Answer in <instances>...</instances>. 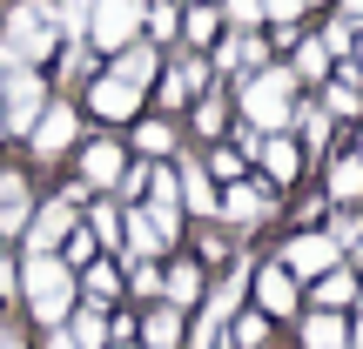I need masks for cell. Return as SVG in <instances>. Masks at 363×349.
Masks as SVG:
<instances>
[{
	"label": "cell",
	"instance_id": "1",
	"mask_svg": "<svg viewBox=\"0 0 363 349\" xmlns=\"http://www.w3.org/2000/svg\"><path fill=\"white\" fill-rule=\"evenodd\" d=\"M61 47V21H54V0H21L0 27V67H40Z\"/></svg>",
	"mask_w": 363,
	"mask_h": 349
},
{
	"label": "cell",
	"instance_id": "2",
	"mask_svg": "<svg viewBox=\"0 0 363 349\" xmlns=\"http://www.w3.org/2000/svg\"><path fill=\"white\" fill-rule=\"evenodd\" d=\"M242 115H249V128L283 135L289 115H296V67H269L262 61L256 74L242 81Z\"/></svg>",
	"mask_w": 363,
	"mask_h": 349
},
{
	"label": "cell",
	"instance_id": "3",
	"mask_svg": "<svg viewBox=\"0 0 363 349\" xmlns=\"http://www.w3.org/2000/svg\"><path fill=\"white\" fill-rule=\"evenodd\" d=\"M21 289H27V309L40 316L48 329H61L67 316H74V269H67L61 256H27V269H21Z\"/></svg>",
	"mask_w": 363,
	"mask_h": 349
},
{
	"label": "cell",
	"instance_id": "4",
	"mask_svg": "<svg viewBox=\"0 0 363 349\" xmlns=\"http://www.w3.org/2000/svg\"><path fill=\"white\" fill-rule=\"evenodd\" d=\"M40 108H48L40 67H0V121H7V135H27L40 121Z\"/></svg>",
	"mask_w": 363,
	"mask_h": 349
},
{
	"label": "cell",
	"instance_id": "5",
	"mask_svg": "<svg viewBox=\"0 0 363 349\" xmlns=\"http://www.w3.org/2000/svg\"><path fill=\"white\" fill-rule=\"evenodd\" d=\"M142 7L148 0H94L88 7V47L94 54H121L128 40H142Z\"/></svg>",
	"mask_w": 363,
	"mask_h": 349
},
{
	"label": "cell",
	"instance_id": "6",
	"mask_svg": "<svg viewBox=\"0 0 363 349\" xmlns=\"http://www.w3.org/2000/svg\"><path fill=\"white\" fill-rule=\"evenodd\" d=\"M121 242H128V262H155L162 248L175 242V215H162V208H135V215H121Z\"/></svg>",
	"mask_w": 363,
	"mask_h": 349
},
{
	"label": "cell",
	"instance_id": "7",
	"mask_svg": "<svg viewBox=\"0 0 363 349\" xmlns=\"http://www.w3.org/2000/svg\"><path fill=\"white\" fill-rule=\"evenodd\" d=\"M343 262V248L330 242V235H296V242L283 248V269L296 275V282H316V275H330Z\"/></svg>",
	"mask_w": 363,
	"mask_h": 349
},
{
	"label": "cell",
	"instance_id": "8",
	"mask_svg": "<svg viewBox=\"0 0 363 349\" xmlns=\"http://www.w3.org/2000/svg\"><path fill=\"white\" fill-rule=\"evenodd\" d=\"M88 108H94L101 121H128L135 108H142V88L121 81V74H94V81H88Z\"/></svg>",
	"mask_w": 363,
	"mask_h": 349
},
{
	"label": "cell",
	"instance_id": "9",
	"mask_svg": "<svg viewBox=\"0 0 363 349\" xmlns=\"http://www.w3.org/2000/svg\"><path fill=\"white\" fill-rule=\"evenodd\" d=\"M67 229H74V208L54 195L40 215H27V256H54V248L67 242Z\"/></svg>",
	"mask_w": 363,
	"mask_h": 349
},
{
	"label": "cell",
	"instance_id": "10",
	"mask_svg": "<svg viewBox=\"0 0 363 349\" xmlns=\"http://www.w3.org/2000/svg\"><path fill=\"white\" fill-rule=\"evenodd\" d=\"M74 135H81L74 108H67V101H48V108H40V121L27 128V142H34V155H61V148L74 142Z\"/></svg>",
	"mask_w": 363,
	"mask_h": 349
},
{
	"label": "cell",
	"instance_id": "11",
	"mask_svg": "<svg viewBox=\"0 0 363 349\" xmlns=\"http://www.w3.org/2000/svg\"><path fill=\"white\" fill-rule=\"evenodd\" d=\"M121 168H128V161H121V148L115 142H108V135H101V142H88V155H81V181H88V188H115V181H121Z\"/></svg>",
	"mask_w": 363,
	"mask_h": 349
},
{
	"label": "cell",
	"instance_id": "12",
	"mask_svg": "<svg viewBox=\"0 0 363 349\" xmlns=\"http://www.w3.org/2000/svg\"><path fill=\"white\" fill-rule=\"evenodd\" d=\"M27 215H34V195H27V175H0V235H21Z\"/></svg>",
	"mask_w": 363,
	"mask_h": 349
},
{
	"label": "cell",
	"instance_id": "13",
	"mask_svg": "<svg viewBox=\"0 0 363 349\" xmlns=\"http://www.w3.org/2000/svg\"><path fill=\"white\" fill-rule=\"evenodd\" d=\"M222 215H229V222H262V215H269V208H276V195L269 188H256V181H235V188L229 195H222Z\"/></svg>",
	"mask_w": 363,
	"mask_h": 349
},
{
	"label": "cell",
	"instance_id": "14",
	"mask_svg": "<svg viewBox=\"0 0 363 349\" xmlns=\"http://www.w3.org/2000/svg\"><path fill=\"white\" fill-rule=\"evenodd\" d=\"M202 88H208V61L202 54H182V61L169 67V81H162V101H195Z\"/></svg>",
	"mask_w": 363,
	"mask_h": 349
},
{
	"label": "cell",
	"instance_id": "15",
	"mask_svg": "<svg viewBox=\"0 0 363 349\" xmlns=\"http://www.w3.org/2000/svg\"><path fill=\"white\" fill-rule=\"evenodd\" d=\"M249 282H256V296H262V309H269V316H289V309H296V275H289L283 262L262 269V275H249Z\"/></svg>",
	"mask_w": 363,
	"mask_h": 349
},
{
	"label": "cell",
	"instance_id": "16",
	"mask_svg": "<svg viewBox=\"0 0 363 349\" xmlns=\"http://www.w3.org/2000/svg\"><path fill=\"white\" fill-rule=\"evenodd\" d=\"M242 289H249V275H242V269H235V275H222V282L208 289V302H202V323H208V329H222L235 309H242Z\"/></svg>",
	"mask_w": 363,
	"mask_h": 349
},
{
	"label": "cell",
	"instance_id": "17",
	"mask_svg": "<svg viewBox=\"0 0 363 349\" xmlns=\"http://www.w3.org/2000/svg\"><path fill=\"white\" fill-rule=\"evenodd\" d=\"M269 61V47H262V34H235L216 47V67H235V74H256V67Z\"/></svg>",
	"mask_w": 363,
	"mask_h": 349
},
{
	"label": "cell",
	"instance_id": "18",
	"mask_svg": "<svg viewBox=\"0 0 363 349\" xmlns=\"http://www.w3.org/2000/svg\"><path fill=\"white\" fill-rule=\"evenodd\" d=\"M155 47H148V40H128V47L115 54V67H108V74H121V81H135V88H148V81H155Z\"/></svg>",
	"mask_w": 363,
	"mask_h": 349
},
{
	"label": "cell",
	"instance_id": "19",
	"mask_svg": "<svg viewBox=\"0 0 363 349\" xmlns=\"http://www.w3.org/2000/svg\"><path fill=\"white\" fill-rule=\"evenodd\" d=\"M182 175V208H189V215H216V181H208V168H175Z\"/></svg>",
	"mask_w": 363,
	"mask_h": 349
},
{
	"label": "cell",
	"instance_id": "20",
	"mask_svg": "<svg viewBox=\"0 0 363 349\" xmlns=\"http://www.w3.org/2000/svg\"><path fill=\"white\" fill-rule=\"evenodd\" d=\"M142 336H148V349H175L182 343V309H175V302H155L148 323H142Z\"/></svg>",
	"mask_w": 363,
	"mask_h": 349
},
{
	"label": "cell",
	"instance_id": "21",
	"mask_svg": "<svg viewBox=\"0 0 363 349\" xmlns=\"http://www.w3.org/2000/svg\"><path fill=\"white\" fill-rule=\"evenodd\" d=\"M148 208H162V215H182V175L175 168H148Z\"/></svg>",
	"mask_w": 363,
	"mask_h": 349
},
{
	"label": "cell",
	"instance_id": "22",
	"mask_svg": "<svg viewBox=\"0 0 363 349\" xmlns=\"http://www.w3.org/2000/svg\"><path fill=\"white\" fill-rule=\"evenodd\" d=\"M74 282L88 289L94 302H115L121 289H128V282H121V275H115V262H101V256H94V262H88V275H74Z\"/></svg>",
	"mask_w": 363,
	"mask_h": 349
},
{
	"label": "cell",
	"instance_id": "23",
	"mask_svg": "<svg viewBox=\"0 0 363 349\" xmlns=\"http://www.w3.org/2000/svg\"><path fill=\"white\" fill-rule=\"evenodd\" d=\"M195 296H202V269H195V262H182V269L162 275V302H175V309H182V302H195Z\"/></svg>",
	"mask_w": 363,
	"mask_h": 349
},
{
	"label": "cell",
	"instance_id": "24",
	"mask_svg": "<svg viewBox=\"0 0 363 349\" xmlns=\"http://www.w3.org/2000/svg\"><path fill=\"white\" fill-rule=\"evenodd\" d=\"M142 27L155 34V47H162V40L182 34V7H175V0H148V7H142Z\"/></svg>",
	"mask_w": 363,
	"mask_h": 349
},
{
	"label": "cell",
	"instance_id": "25",
	"mask_svg": "<svg viewBox=\"0 0 363 349\" xmlns=\"http://www.w3.org/2000/svg\"><path fill=\"white\" fill-rule=\"evenodd\" d=\"M350 296H357V275L343 269V262H337L330 275H316V302H323V309H343Z\"/></svg>",
	"mask_w": 363,
	"mask_h": 349
},
{
	"label": "cell",
	"instance_id": "26",
	"mask_svg": "<svg viewBox=\"0 0 363 349\" xmlns=\"http://www.w3.org/2000/svg\"><path fill=\"white\" fill-rule=\"evenodd\" d=\"M303 343H310V349H350V329H343L330 309H316V316H310V336H303Z\"/></svg>",
	"mask_w": 363,
	"mask_h": 349
},
{
	"label": "cell",
	"instance_id": "27",
	"mask_svg": "<svg viewBox=\"0 0 363 349\" xmlns=\"http://www.w3.org/2000/svg\"><path fill=\"white\" fill-rule=\"evenodd\" d=\"M256 155H262V168H269L276 181H289V175H296V148H289L283 135H262V148H256Z\"/></svg>",
	"mask_w": 363,
	"mask_h": 349
},
{
	"label": "cell",
	"instance_id": "28",
	"mask_svg": "<svg viewBox=\"0 0 363 349\" xmlns=\"http://www.w3.org/2000/svg\"><path fill=\"white\" fill-rule=\"evenodd\" d=\"M67 343H74V349H101L108 336H101V309H81V316H67Z\"/></svg>",
	"mask_w": 363,
	"mask_h": 349
},
{
	"label": "cell",
	"instance_id": "29",
	"mask_svg": "<svg viewBox=\"0 0 363 349\" xmlns=\"http://www.w3.org/2000/svg\"><path fill=\"white\" fill-rule=\"evenodd\" d=\"M216 27H222L216 7H182V34H189L195 47H208V40H216Z\"/></svg>",
	"mask_w": 363,
	"mask_h": 349
},
{
	"label": "cell",
	"instance_id": "30",
	"mask_svg": "<svg viewBox=\"0 0 363 349\" xmlns=\"http://www.w3.org/2000/svg\"><path fill=\"white\" fill-rule=\"evenodd\" d=\"M88 235H94L101 248H121V208H115V202H101V208L88 215Z\"/></svg>",
	"mask_w": 363,
	"mask_h": 349
},
{
	"label": "cell",
	"instance_id": "31",
	"mask_svg": "<svg viewBox=\"0 0 363 349\" xmlns=\"http://www.w3.org/2000/svg\"><path fill=\"white\" fill-rule=\"evenodd\" d=\"M330 195H337V202H357V195H363V161L357 155L330 168Z\"/></svg>",
	"mask_w": 363,
	"mask_h": 349
},
{
	"label": "cell",
	"instance_id": "32",
	"mask_svg": "<svg viewBox=\"0 0 363 349\" xmlns=\"http://www.w3.org/2000/svg\"><path fill=\"white\" fill-rule=\"evenodd\" d=\"M135 148H142V155H169L175 128H169V121H142V128H135Z\"/></svg>",
	"mask_w": 363,
	"mask_h": 349
},
{
	"label": "cell",
	"instance_id": "33",
	"mask_svg": "<svg viewBox=\"0 0 363 349\" xmlns=\"http://www.w3.org/2000/svg\"><path fill=\"white\" fill-rule=\"evenodd\" d=\"M350 47H357V27L350 21H330L323 27V54H330V61H350Z\"/></svg>",
	"mask_w": 363,
	"mask_h": 349
},
{
	"label": "cell",
	"instance_id": "34",
	"mask_svg": "<svg viewBox=\"0 0 363 349\" xmlns=\"http://www.w3.org/2000/svg\"><path fill=\"white\" fill-rule=\"evenodd\" d=\"M222 121H229V101H222V94H202V101H195V128L222 135Z\"/></svg>",
	"mask_w": 363,
	"mask_h": 349
},
{
	"label": "cell",
	"instance_id": "35",
	"mask_svg": "<svg viewBox=\"0 0 363 349\" xmlns=\"http://www.w3.org/2000/svg\"><path fill=\"white\" fill-rule=\"evenodd\" d=\"M289 121L303 128V142H310V148H323V142H330V115H323V108H296Z\"/></svg>",
	"mask_w": 363,
	"mask_h": 349
},
{
	"label": "cell",
	"instance_id": "36",
	"mask_svg": "<svg viewBox=\"0 0 363 349\" xmlns=\"http://www.w3.org/2000/svg\"><path fill=\"white\" fill-rule=\"evenodd\" d=\"M323 108H330V115H357V108H363L357 81H330V88H323Z\"/></svg>",
	"mask_w": 363,
	"mask_h": 349
},
{
	"label": "cell",
	"instance_id": "37",
	"mask_svg": "<svg viewBox=\"0 0 363 349\" xmlns=\"http://www.w3.org/2000/svg\"><path fill=\"white\" fill-rule=\"evenodd\" d=\"M229 323H235V349H262V343H269V323H262V316H229Z\"/></svg>",
	"mask_w": 363,
	"mask_h": 349
},
{
	"label": "cell",
	"instance_id": "38",
	"mask_svg": "<svg viewBox=\"0 0 363 349\" xmlns=\"http://www.w3.org/2000/svg\"><path fill=\"white\" fill-rule=\"evenodd\" d=\"M222 21H235L242 34H256L262 27V0H222Z\"/></svg>",
	"mask_w": 363,
	"mask_h": 349
},
{
	"label": "cell",
	"instance_id": "39",
	"mask_svg": "<svg viewBox=\"0 0 363 349\" xmlns=\"http://www.w3.org/2000/svg\"><path fill=\"white\" fill-rule=\"evenodd\" d=\"M296 74H310V81H323V74H330V54H323V40H303V47H296Z\"/></svg>",
	"mask_w": 363,
	"mask_h": 349
},
{
	"label": "cell",
	"instance_id": "40",
	"mask_svg": "<svg viewBox=\"0 0 363 349\" xmlns=\"http://www.w3.org/2000/svg\"><path fill=\"white\" fill-rule=\"evenodd\" d=\"M101 256V242H94L88 229H67V269H74V262H94Z\"/></svg>",
	"mask_w": 363,
	"mask_h": 349
},
{
	"label": "cell",
	"instance_id": "41",
	"mask_svg": "<svg viewBox=\"0 0 363 349\" xmlns=\"http://www.w3.org/2000/svg\"><path fill=\"white\" fill-rule=\"evenodd\" d=\"M208 175L216 181H242V155H235V148H216V155H208Z\"/></svg>",
	"mask_w": 363,
	"mask_h": 349
},
{
	"label": "cell",
	"instance_id": "42",
	"mask_svg": "<svg viewBox=\"0 0 363 349\" xmlns=\"http://www.w3.org/2000/svg\"><path fill=\"white\" fill-rule=\"evenodd\" d=\"M330 242H337V248H363V222L357 215H337V222H330Z\"/></svg>",
	"mask_w": 363,
	"mask_h": 349
},
{
	"label": "cell",
	"instance_id": "43",
	"mask_svg": "<svg viewBox=\"0 0 363 349\" xmlns=\"http://www.w3.org/2000/svg\"><path fill=\"white\" fill-rule=\"evenodd\" d=\"M310 7V0H262V21H276V27H296V13Z\"/></svg>",
	"mask_w": 363,
	"mask_h": 349
},
{
	"label": "cell",
	"instance_id": "44",
	"mask_svg": "<svg viewBox=\"0 0 363 349\" xmlns=\"http://www.w3.org/2000/svg\"><path fill=\"white\" fill-rule=\"evenodd\" d=\"M128 289H135V296H162V275H155V262H135V269H128Z\"/></svg>",
	"mask_w": 363,
	"mask_h": 349
},
{
	"label": "cell",
	"instance_id": "45",
	"mask_svg": "<svg viewBox=\"0 0 363 349\" xmlns=\"http://www.w3.org/2000/svg\"><path fill=\"white\" fill-rule=\"evenodd\" d=\"M61 74L74 81V74H88V40H67V54H61Z\"/></svg>",
	"mask_w": 363,
	"mask_h": 349
},
{
	"label": "cell",
	"instance_id": "46",
	"mask_svg": "<svg viewBox=\"0 0 363 349\" xmlns=\"http://www.w3.org/2000/svg\"><path fill=\"white\" fill-rule=\"evenodd\" d=\"M21 289V275H13V262H0V296H13Z\"/></svg>",
	"mask_w": 363,
	"mask_h": 349
},
{
	"label": "cell",
	"instance_id": "47",
	"mask_svg": "<svg viewBox=\"0 0 363 349\" xmlns=\"http://www.w3.org/2000/svg\"><path fill=\"white\" fill-rule=\"evenodd\" d=\"M216 336H222V329H208V323H202V329H195V349H216Z\"/></svg>",
	"mask_w": 363,
	"mask_h": 349
},
{
	"label": "cell",
	"instance_id": "48",
	"mask_svg": "<svg viewBox=\"0 0 363 349\" xmlns=\"http://www.w3.org/2000/svg\"><path fill=\"white\" fill-rule=\"evenodd\" d=\"M343 21H350V27H363V0H343Z\"/></svg>",
	"mask_w": 363,
	"mask_h": 349
},
{
	"label": "cell",
	"instance_id": "49",
	"mask_svg": "<svg viewBox=\"0 0 363 349\" xmlns=\"http://www.w3.org/2000/svg\"><path fill=\"white\" fill-rule=\"evenodd\" d=\"M48 349H74V343H67V329H48Z\"/></svg>",
	"mask_w": 363,
	"mask_h": 349
},
{
	"label": "cell",
	"instance_id": "50",
	"mask_svg": "<svg viewBox=\"0 0 363 349\" xmlns=\"http://www.w3.org/2000/svg\"><path fill=\"white\" fill-rule=\"evenodd\" d=\"M0 349H21V336H7V329H0Z\"/></svg>",
	"mask_w": 363,
	"mask_h": 349
},
{
	"label": "cell",
	"instance_id": "51",
	"mask_svg": "<svg viewBox=\"0 0 363 349\" xmlns=\"http://www.w3.org/2000/svg\"><path fill=\"white\" fill-rule=\"evenodd\" d=\"M350 343H357V349H363V316H357V336H350Z\"/></svg>",
	"mask_w": 363,
	"mask_h": 349
},
{
	"label": "cell",
	"instance_id": "52",
	"mask_svg": "<svg viewBox=\"0 0 363 349\" xmlns=\"http://www.w3.org/2000/svg\"><path fill=\"white\" fill-rule=\"evenodd\" d=\"M357 161H363V142H357Z\"/></svg>",
	"mask_w": 363,
	"mask_h": 349
}]
</instances>
